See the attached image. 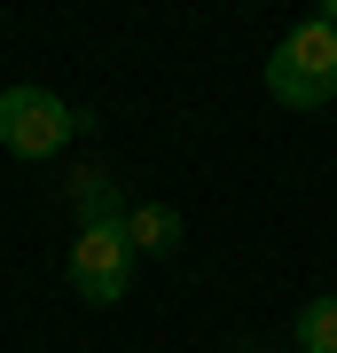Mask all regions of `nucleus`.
<instances>
[{"label": "nucleus", "instance_id": "nucleus-5", "mask_svg": "<svg viewBox=\"0 0 337 353\" xmlns=\"http://www.w3.org/2000/svg\"><path fill=\"white\" fill-rule=\"evenodd\" d=\"M181 212L173 204H134V212H125V243H134V252H150V259H165V252H181Z\"/></svg>", "mask_w": 337, "mask_h": 353}, {"label": "nucleus", "instance_id": "nucleus-1", "mask_svg": "<svg viewBox=\"0 0 337 353\" xmlns=\"http://www.w3.org/2000/svg\"><path fill=\"white\" fill-rule=\"evenodd\" d=\"M267 94H275L283 110H322V102H337V32L322 16H306V24L267 55Z\"/></svg>", "mask_w": 337, "mask_h": 353}, {"label": "nucleus", "instance_id": "nucleus-3", "mask_svg": "<svg viewBox=\"0 0 337 353\" xmlns=\"http://www.w3.org/2000/svg\"><path fill=\"white\" fill-rule=\"evenodd\" d=\"M134 243H125V228H79L71 236V290L87 306H118L125 283H134Z\"/></svg>", "mask_w": 337, "mask_h": 353}, {"label": "nucleus", "instance_id": "nucleus-4", "mask_svg": "<svg viewBox=\"0 0 337 353\" xmlns=\"http://www.w3.org/2000/svg\"><path fill=\"white\" fill-rule=\"evenodd\" d=\"M71 212H79V228H125L134 204L118 196L110 173H79V181H71Z\"/></svg>", "mask_w": 337, "mask_h": 353}, {"label": "nucleus", "instance_id": "nucleus-2", "mask_svg": "<svg viewBox=\"0 0 337 353\" xmlns=\"http://www.w3.org/2000/svg\"><path fill=\"white\" fill-rule=\"evenodd\" d=\"M79 134V118H71V102L48 94V87H0V150L8 157H55L63 141Z\"/></svg>", "mask_w": 337, "mask_h": 353}, {"label": "nucleus", "instance_id": "nucleus-6", "mask_svg": "<svg viewBox=\"0 0 337 353\" xmlns=\"http://www.w3.org/2000/svg\"><path fill=\"white\" fill-rule=\"evenodd\" d=\"M298 345L306 353H337V299H314L298 314Z\"/></svg>", "mask_w": 337, "mask_h": 353}, {"label": "nucleus", "instance_id": "nucleus-7", "mask_svg": "<svg viewBox=\"0 0 337 353\" xmlns=\"http://www.w3.org/2000/svg\"><path fill=\"white\" fill-rule=\"evenodd\" d=\"M322 24H329V32H337V0H329V8H322Z\"/></svg>", "mask_w": 337, "mask_h": 353}]
</instances>
